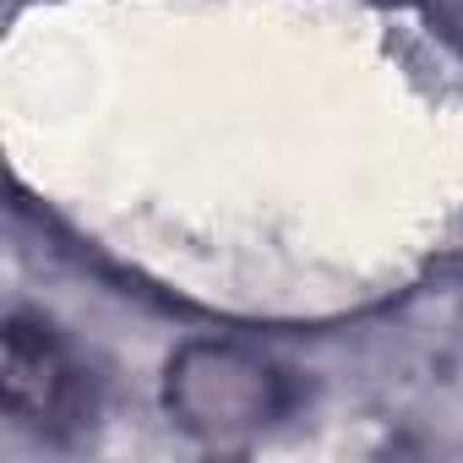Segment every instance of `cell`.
Returning a JSON list of instances; mask_svg holds the SVG:
<instances>
[{"mask_svg":"<svg viewBox=\"0 0 463 463\" xmlns=\"http://www.w3.org/2000/svg\"><path fill=\"white\" fill-rule=\"evenodd\" d=\"M169 409L196 430L257 425L284 409V382L241 349H185L169 365Z\"/></svg>","mask_w":463,"mask_h":463,"instance_id":"6da1fadb","label":"cell"},{"mask_svg":"<svg viewBox=\"0 0 463 463\" xmlns=\"http://www.w3.org/2000/svg\"><path fill=\"white\" fill-rule=\"evenodd\" d=\"M6 409L33 430H61L82 409V376L50 327L12 317L6 327Z\"/></svg>","mask_w":463,"mask_h":463,"instance_id":"7a4b0ae2","label":"cell"}]
</instances>
